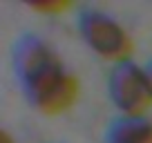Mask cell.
Here are the masks:
<instances>
[{
	"instance_id": "52a82bcc",
	"label": "cell",
	"mask_w": 152,
	"mask_h": 143,
	"mask_svg": "<svg viewBox=\"0 0 152 143\" xmlns=\"http://www.w3.org/2000/svg\"><path fill=\"white\" fill-rule=\"evenodd\" d=\"M0 143H14L11 134H9V132H2V134H0Z\"/></svg>"
},
{
	"instance_id": "5b68a950",
	"label": "cell",
	"mask_w": 152,
	"mask_h": 143,
	"mask_svg": "<svg viewBox=\"0 0 152 143\" xmlns=\"http://www.w3.org/2000/svg\"><path fill=\"white\" fill-rule=\"evenodd\" d=\"M67 2H38V5H31L34 11H52V14H61V11L67 9Z\"/></svg>"
},
{
	"instance_id": "277c9868",
	"label": "cell",
	"mask_w": 152,
	"mask_h": 143,
	"mask_svg": "<svg viewBox=\"0 0 152 143\" xmlns=\"http://www.w3.org/2000/svg\"><path fill=\"white\" fill-rule=\"evenodd\" d=\"M110 143H152V121L143 116H123L110 128Z\"/></svg>"
},
{
	"instance_id": "8992f818",
	"label": "cell",
	"mask_w": 152,
	"mask_h": 143,
	"mask_svg": "<svg viewBox=\"0 0 152 143\" xmlns=\"http://www.w3.org/2000/svg\"><path fill=\"white\" fill-rule=\"evenodd\" d=\"M145 76H148V87H150V94H152V63L145 67Z\"/></svg>"
},
{
	"instance_id": "7a4b0ae2",
	"label": "cell",
	"mask_w": 152,
	"mask_h": 143,
	"mask_svg": "<svg viewBox=\"0 0 152 143\" xmlns=\"http://www.w3.org/2000/svg\"><path fill=\"white\" fill-rule=\"evenodd\" d=\"M78 29L81 36L92 52H96L101 58L112 63H128L130 54H132L134 45L130 34L121 27L119 23L110 16L101 14V11H85L78 20Z\"/></svg>"
},
{
	"instance_id": "6da1fadb",
	"label": "cell",
	"mask_w": 152,
	"mask_h": 143,
	"mask_svg": "<svg viewBox=\"0 0 152 143\" xmlns=\"http://www.w3.org/2000/svg\"><path fill=\"white\" fill-rule=\"evenodd\" d=\"M16 76L25 87L29 103L43 114H61L72 107L78 96V81L63 67L47 43L25 36L14 49Z\"/></svg>"
},
{
	"instance_id": "3957f363",
	"label": "cell",
	"mask_w": 152,
	"mask_h": 143,
	"mask_svg": "<svg viewBox=\"0 0 152 143\" xmlns=\"http://www.w3.org/2000/svg\"><path fill=\"white\" fill-rule=\"evenodd\" d=\"M110 96L123 116H143L152 105L145 69L134 65L132 61L114 65L110 74Z\"/></svg>"
}]
</instances>
